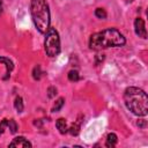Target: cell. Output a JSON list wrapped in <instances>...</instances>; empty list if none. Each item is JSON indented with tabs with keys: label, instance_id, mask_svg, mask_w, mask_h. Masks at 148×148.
Segmentation results:
<instances>
[{
	"label": "cell",
	"instance_id": "6da1fadb",
	"mask_svg": "<svg viewBox=\"0 0 148 148\" xmlns=\"http://www.w3.org/2000/svg\"><path fill=\"white\" fill-rule=\"evenodd\" d=\"M126 39L124 35L116 28H108L102 31L95 32L89 38V47L91 50H104L108 47L124 46Z\"/></svg>",
	"mask_w": 148,
	"mask_h": 148
},
{
	"label": "cell",
	"instance_id": "7a4b0ae2",
	"mask_svg": "<svg viewBox=\"0 0 148 148\" xmlns=\"http://www.w3.org/2000/svg\"><path fill=\"white\" fill-rule=\"evenodd\" d=\"M124 103L126 108L135 116L145 117L148 114L147 94L138 87H128L124 91Z\"/></svg>",
	"mask_w": 148,
	"mask_h": 148
},
{
	"label": "cell",
	"instance_id": "3957f363",
	"mask_svg": "<svg viewBox=\"0 0 148 148\" xmlns=\"http://www.w3.org/2000/svg\"><path fill=\"white\" fill-rule=\"evenodd\" d=\"M30 14L36 29L40 34H45L50 28L51 15L46 0H31Z\"/></svg>",
	"mask_w": 148,
	"mask_h": 148
},
{
	"label": "cell",
	"instance_id": "277c9868",
	"mask_svg": "<svg viewBox=\"0 0 148 148\" xmlns=\"http://www.w3.org/2000/svg\"><path fill=\"white\" fill-rule=\"evenodd\" d=\"M44 47L46 56L50 58H53L60 53V38L59 34L54 28H49V30L45 32V40H44Z\"/></svg>",
	"mask_w": 148,
	"mask_h": 148
},
{
	"label": "cell",
	"instance_id": "5b68a950",
	"mask_svg": "<svg viewBox=\"0 0 148 148\" xmlns=\"http://www.w3.org/2000/svg\"><path fill=\"white\" fill-rule=\"evenodd\" d=\"M134 31L136 34V36L141 37V38H147V30H146V24L145 21L141 17H136L134 21Z\"/></svg>",
	"mask_w": 148,
	"mask_h": 148
},
{
	"label": "cell",
	"instance_id": "8992f818",
	"mask_svg": "<svg viewBox=\"0 0 148 148\" xmlns=\"http://www.w3.org/2000/svg\"><path fill=\"white\" fill-rule=\"evenodd\" d=\"M9 147H32V145L24 136H16L9 143Z\"/></svg>",
	"mask_w": 148,
	"mask_h": 148
},
{
	"label": "cell",
	"instance_id": "52a82bcc",
	"mask_svg": "<svg viewBox=\"0 0 148 148\" xmlns=\"http://www.w3.org/2000/svg\"><path fill=\"white\" fill-rule=\"evenodd\" d=\"M0 62L5 64L6 66V73H5V76H3V80H7L10 75V72L13 71L14 68V65H13V61L9 59V58H6V57H0Z\"/></svg>",
	"mask_w": 148,
	"mask_h": 148
},
{
	"label": "cell",
	"instance_id": "ba28073f",
	"mask_svg": "<svg viewBox=\"0 0 148 148\" xmlns=\"http://www.w3.org/2000/svg\"><path fill=\"white\" fill-rule=\"evenodd\" d=\"M56 126L59 131L60 134H65L68 132V127H67V123H66V119L65 118H59L57 119L56 121Z\"/></svg>",
	"mask_w": 148,
	"mask_h": 148
},
{
	"label": "cell",
	"instance_id": "9c48e42d",
	"mask_svg": "<svg viewBox=\"0 0 148 148\" xmlns=\"http://www.w3.org/2000/svg\"><path fill=\"white\" fill-rule=\"evenodd\" d=\"M117 141H118V138L114 133H109L108 136H106V141H105V146L108 148H112L117 145Z\"/></svg>",
	"mask_w": 148,
	"mask_h": 148
},
{
	"label": "cell",
	"instance_id": "30bf717a",
	"mask_svg": "<svg viewBox=\"0 0 148 148\" xmlns=\"http://www.w3.org/2000/svg\"><path fill=\"white\" fill-rule=\"evenodd\" d=\"M67 76H68V80L72 81V82H76V81L80 80V74H79V72L75 71V69L69 71L68 74H67Z\"/></svg>",
	"mask_w": 148,
	"mask_h": 148
},
{
	"label": "cell",
	"instance_id": "8fae6325",
	"mask_svg": "<svg viewBox=\"0 0 148 148\" xmlns=\"http://www.w3.org/2000/svg\"><path fill=\"white\" fill-rule=\"evenodd\" d=\"M79 132H80V123H73L72 125H71V127L68 128V133L71 134V135H77L79 134Z\"/></svg>",
	"mask_w": 148,
	"mask_h": 148
},
{
	"label": "cell",
	"instance_id": "7c38bea8",
	"mask_svg": "<svg viewBox=\"0 0 148 148\" xmlns=\"http://www.w3.org/2000/svg\"><path fill=\"white\" fill-rule=\"evenodd\" d=\"M14 106H15V109H16V111L17 112H22L23 111V101H22V97H20V96H17L16 98H15V102H14Z\"/></svg>",
	"mask_w": 148,
	"mask_h": 148
},
{
	"label": "cell",
	"instance_id": "4fadbf2b",
	"mask_svg": "<svg viewBox=\"0 0 148 148\" xmlns=\"http://www.w3.org/2000/svg\"><path fill=\"white\" fill-rule=\"evenodd\" d=\"M64 103H65V99H64L62 97L58 98V99H57V102H56V104H54V106L52 108V111H53V112H58V111L62 108Z\"/></svg>",
	"mask_w": 148,
	"mask_h": 148
},
{
	"label": "cell",
	"instance_id": "5bb4252c",
	"mask_svg": "<svg viewBox=\"0 0 148 148\" xmlns=\"http://www.w3.org/2000/svg\"><path fill=\"white\" fill-rule=\"evenodd\" d=\"M7 127L10 130V133H16V131H17V125H16V123L13 120V119H9L8 120V123H7Z\"/></svg>",
	"mask_w": 148,
	"mask_h": 148
},
{
	"label": "cell",
	"instance_id": "9a60e30c",
	"mask_svg": "<svg viewBox=\"0 0 148 148\" xmlns=\"http://www.w3.org/2000/svg\"><path fill=\"white\" fill-rule=\"evenodd\" d=\"M95 16L98 17V18L104 20V18L106 17V12H105L103 8H96V10H95Z\"/></svg>",
	"mask_w": 148,
	"mask_h": 148
},
{
	"label": "cell",
	"instance_id": "2e32d148",
	"mask_svg": "<svg viewBox=\"0 0 148 148\" xmlns=\"http://www.w3.org/2000/svg\"><path fill=\"white\" fill-rule=\"evenodd\" d=\"M32 76H34L35 80H39V79H40V66H39V65H37V66L34 68V71H32Z\"/></svg>",
	"mask_w": 148,
	"mask_h": 148
},
{
	"label": "cell",
	"instance_id": "e0dca14e",
	"mask_svg": "<svg viewBox=\"0 0 148 148\" xmlns=\"http://www.w3.org/2000/svg\"><path fill=\"white\" fill-rule=\"evenodd\" d=\"M56 94H57V89H56L54 87H50V88L47 89V96H49L50 98L54 97V96H56Z\"/></svg>",
	"mask_w": 148,
	"mask_h": 148
},
{
	"label": "cell",
	"instance_id": "ac0fdd59",
	"mask_svg": "<svg viewBox=\"0 0 148 148\" xmlns=\"http://www.w3.org/2000/svg\"><path fill=\"white\" fill-rule=\"evenodd\" d=\"M136 125H138L139 127H141V128H143V127H146V125H147V123H146V120H145V119H140V120H138V123H136Z\"/></svg>",
	"mask_w": 148,
	"mask_h": 148
},
{
	"label": "cell",
	"instance_id": "d6986e66",
	"mask_svg": "<svg viewBox=\"0 0 148 148\" xmlns=\"http://www.w3.org/2000/svg\"><path fill=\"white\" fill-rule=\"evenodd\" d=\"M103 59H104V56H103V54H102V56H101V54L96 56V64L98 65V64H99V61H103Z\"/></svg>",
	"mask_w": 148,
	"mask_h": 148
},
{
	"label": "cell",
	"instance_id": "ffe728a7",
	"mask_svg": "<svg viewBox=\"0 0 148 148\" xmlns=\"http://www.w3.org/2000/svg\"><path fill=\"white\" fill-rule=\"evenodd\" d=\"M2 12V0H0V14Z\"/></svg>",
	"mask_w": 148,
	"mask_h": 148
}]
</instances>
